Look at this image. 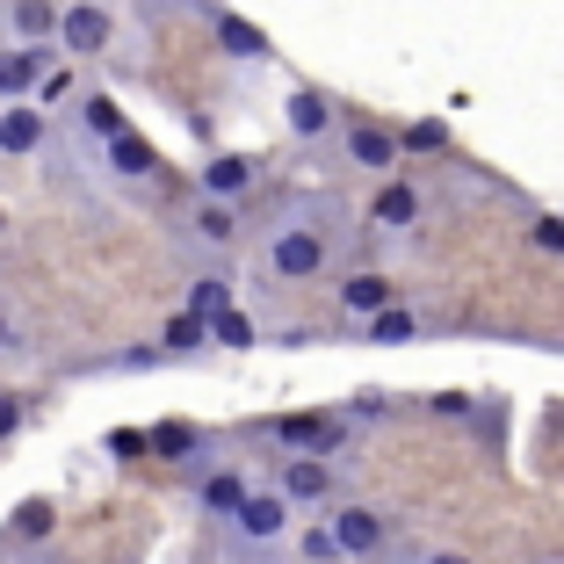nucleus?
I'll return each mask as SVG.
<instances>
[{"instance_id": "1", "label": "nucleus", "mask_w": 564, "mask_h": 564, "mask_svg": "<svg viewBox=\"0 0 564 564\" xmlns=\"http://www.w3.org/2000/svg\"><path fill=\"white\" fill-rule=\"evenodd\" d=\"M340 210L333 203H290L261 239V268L268 282H326L340 268Z\"/></svg>"}, {"instance_id": "2", "label": "nucleus", "mask_w": 564, "mask_h": 564, "mask_svg": "<svg viewBox=\"0 0 564 564\" xmlns=\"http://www.w3.org/2000/svg\"><path fill=\"white\" fill-rule=\"evenodd\" d=\"M109 44H117V8H109V0H58L51 51H66V58H101Z\"/></svg>"}, {"instance_id": "3", "label": "nucleus", "mask_w": 564, "mask_h": 564, "mask_svg": "<svg viewBox=\"0 0 564 564\" xmlns=\"http://www.w3.org/2000/svg\"><path fill=\"white\" fill-rule=\"evenodd\" d=\"M290 521H297V507H290L275 485H253V492L232 507V521H225V529H232L247 550H275V543H290Z\"/></svg>"}, {"instance_id": "4", "label": "nucleus", "mask_w": 564, "mask_h": 564, "mask_svg": "<svg viewBox=\"0 0 564 564\" xmlns=\"http://www.w3.org/2000/svg\"><path fill=\"white\" fill-rule=\"evenodd\" d=\"M340 160L355 166V174H399V138H391V123H377V117H340Z\"/></svg>"}, {"instance_id": "5", "label": "nucleus", "mask_w": 564, "mask_h": 564, "mask_svg": "<svg viewBox=\"0 0 564 564\" xmlns=\"http://www.w3.org/2000/svg\"><path fill=\"white\" fill-rule=\"evenodd\" d=\"M326 529H333V543H340V557H383V550H391V521H383L377 507H362V499H333Z\"/></svg>"}, {"instance_id": "6", "label": "nucleus", "mask_w": 564, "mask_h": 564, "mask_svg": "<svg viewBox=\"0 0 564 564\" xmlns=\"http://www.w3.org/2000/svg\"><path fill=\"white\" fill-rule=\"evenodd\" d=\"M196 8H203V22H210L217 51H225L232 66H268V58H275V44H268V30H261V22L232 15V8H210V0H196Z\"/></svg>"}, {"instance_id": "7", "label": "nucleus", "mask_w": 564, "mask_h": 564, "mask_svg": "<svg viewBox=\"0 0 564 564\" xmlns=\"http://www.w3.org/2000/svg\"><path fill=\"white\" fill-rule=\"evenodd\" d=\"M275 492L290 499V507H333L340 499V478H333V464L326 456H282V470H275Z\"/></svg>"}, {"instance_id": "8", "label": "nucleus", "mask_w": 564, "mask_h": 564, "mask_svg": "<svg viewBox=\"0 0 564 564\" xmlns=\"http://www.w3.org/2000/svg\"><path fill=\"white\" fill-rule=\"evenodd\" d=\"M333 304H340V318H355V326H362L369 312L399 304V282L383 275V268H348V275L333 282Z\"/></svg>"}, {"instance_id": "9", "label": "nucleus", "mask_w": 564, "mask_h": 564, "mask_svg": "<svg viewBox=\"0 0 564 564\" xmlns=\"http://www.w3.org/2000/svg\"><path fill=\"white\" fill-rule=\"evenodd\" d=\"M420 217H427V196H420L405 174H383L377 196H369V225H377V232H413Z\"/></svg>"}, {"instance_id": "10", "label": "nucleus", "mask_w": 564, "mask_h": 564, "mask_svg": "<svg viewBox=\"0 0 564 564\" xmlns=\"http://www.w3.org/2000/svg\"><path fill=\"white\" fill-rule=\"evenodd\" d=\"M51 66H58L51 44H0V101H30Z\"/></svg>"}, {"instance_id": "11", "label": "nucleus", "mask_w": 564, "mask_h": 564, "mask_svg": "<svg viewBox=\"0 0 564 564\" xmlns=\"http://www.w3.org/2000/svg\"><path fill=\"white\" fill-rule=\"evenodd\" d=\"M51 138V117L36 101H0V160H36Z\"/></svg>"}, {"instance_id": "12", "label": "nucleus", "mask_w": 564, "mask_h": 564, "mask_svg": "<svg viewBox=\"0 0 564 564\" xmlns=\"http://www.w3.org/2000/svg\"><path fill=\"white\" fill-rule=\"evenodd\" d=\"M282 123H290V138H333L340 131V101L326 95V87H290V101H282Z\"/></svg>"}, {"instance_id": "13", "label": "nucleus", "mask_w": 564, "mask_h": 564, "mask_svg": "<svg viewBox=\"0 0 564 564\" xmlns=\"http://www.w3.org/2000/svg\"><path fill=\"white\" fill-rule=\"evenodd\" d=\"M340 427H348L340 413H282L268 434H275V442L290 448V456H326V448L340 442Z\"/></svg>"}, {"instance_id": "14", "label": "nucleus", "mask_w": 564, "mask_h": 564, "mask_svg": "<svg viewBox=\"0 0 564 564\" xmlns=\"http://www.w3.org/2000/svg\"><path fill=\"white\" fill-rule=\"evenodd\" d=\"M196 188L217 203H239L247 188H261V160H247V152H217V160L196 166Z\"/></svg>"}, {"instance_id": "15", "label": "nucleus", "mask_w": 564, "mask_h": 564, "mask_svg": "<svg viewBox=\"0 0 564 564\" xmlns=\"http://www.w3.org/2000/svg\"><path fill=\"white\" fill-rule=\"evenodd\" d=\"M188 239L210 253H232L239 239H247V225H239V203H217V196H196V210H188Z\"/></svg>"}, {"instance_id": "16", "label": "nucleus", "mask_w": 564, "mask_h": 564, "mask_svg": "<svg viewBox=\"0 0 564 564\" xmlns=\"http://www.w3.org/2000/svg\"><path fill=\"white\" fill-rule=\"evenodd\" d=\"M152 456H166V464H188V470H210V434L188 427V420H160V427L145 434Z\"/></svg>"}, {"instance_id": "17", "label": "nucleus", "mask_w": 564, "mask_h": 564, "mask_svg": "<svg viewBox=\"0 0 564 564\" xmlns=\"http://www.w3.org/2000/svg\"><path fill=\"white\" fill-rule=\"evenodd\" d=\"M362 340H377V348H413V340H427V312H413V304H383V312L362 318Z\"/></svg>"}, {"instance_id": "18", "label": "nucleus", "mask_w": 564, "mask_h": 564, "mask_svg": "<svg viewBox=\"0 0 564 564\" xmlns=\"http://www.w3.org/2000/svg\"><path fill=\"white\" fill-rule=\"evenodd\" d=\"M253 485H247V470H225V464H210V470H196V507L210 521H232V507L247 499Z\"/></svg>"}, {"instance_id": "19", "label": "nucleus", "mask_w": 564, "mask_h": 564, "mask_svg": "<svg viewBox=\"0 0 564 564\" xmlns=\"http://www.w3.org/2000/svg\"><path fill=\"white\" fill-rule=\"evenodd\" d=\"M101 160H109V174H117V182H152V174H160V152H152L138 131H117L109 145H101Z\"/></svg>"}, {"instance_id": "20", "label": "nucleus", "mask_w": 564, "mask_h": 564, "mask_svg": "<svg viewBox=\"0 0 564 564\" xmlns=\"http://www.w3.org/2000/svg\"><path fill=\"white\" fill-rule=\"evenodd\" d=\"M8 30H15V44H51L58 0H8Z\"/></svg>"}, {"instance_id": "21", "label": "nucleus", "mask_w": 564, "mask_h": 564, "mask_svg": "<svg viewBox=\"0 0 564 564\" xmlns=\"http://www.w3.org/2000/svg\"><path fill=\"white\" fill-rule=\"evenodd\" d=\"M80 131L95 138V145H109L117 131H131V117H123L117 95H80Z\"/></svg>"}, {"instance_id": "22", "label": "nucleus", "mask_w": 564, "mask_h": 564, "mask_svg": "<svg viewBox=\"0 0 564 564\" xmlns=\"http://www.w3.org/2000/svg\"><path fill=\"white\" fill-rule=\"evenodd\" d=\"M182 312H196V318H217V312H232V275H196L188 282V297H182Z\"/></svg>"}, {"instance_id": "23", "label": "nucleus", "mask_w": 564, "mask_h": 564, "mask_svg": "<svg viewBox=\"0 0 564 564\" xmlns=\"http://www.w3.org/2000/svg\"><path fill=\"white\" fill-rule=\"evenodd\" d=\"M51 529H58V507H51V499H22L15 514H8V535H15V543H44Z\"/></svg>"}, {"instance_id": "24", "label": "nucleus", "mask_w": 564, "mask_h": 564, "mask_svg": "<svg viewBox=\"0 0 564 564\" xmlns=\"http://www.w3.org/2000/svg\"><path fill=\"white\" fill-rule=\"evenodd\" d=\"M203 326H210V348H253V340H261V326H253L247 312H217V318H203Z\"/></svg>"}, {"instance_id": "25", "label": "nucleus", "mask_w": 564, "mask_h": 564, "mask_svg": "<svg viewBox=\"0 0 564 564\" xmlns=\"http://www.w3.org/2000/svg\"><path fill=\"white\" fill-rule=\"evenodd\" d=\"M196 348H210V326H203L196 312L166 318V333H160V355H196Z\"/></svg>"}, {"instance_id": "26", "label": "nucleus", "mask_w": 564, "mask_h": 564, "mask_svg": "<svg viewBox=\"0 0 564 564\" xmlns=\"http://www.w3.org/2000/svg\"><path fill=\"white\" fill-rule=\"evenodd\" d=\"M391 138H399V160H405V152H448V123L442 117H413L405 131H391Z\"/></svg>"}, {"instance_id": "27", "label": "nucleus", "mask_w": 564, "mask_h": 564, "mask_svg": "<svg viewBox=\"0 0 564 564\" xmlns=\"http://www.w3.org/2000/svg\"><path fill=\"white\" fill-rule=\"evenodd\" d=\"M420 413L427 420H478V399H470V391H427Z\"/></svg>"}, {"instance_id": "28", "label": "nucleus", "mask_w": 564, "mask_h": 564, "mask_svg": "<svg viewBox=\"0 0 564 564\" xmlns=\"http://www.w3.org/2000/svg\"><path fill=\"white\" fill-rule=\"evenodd\" d=\"M297 557L304 564H348V557H340V543H333V529H318V521L297 535Z\"/></svg>"}, {"instance_id": "29", "label": "nucleus", "mask_w": 564, "mask_h": 564, "mask_svg": "<svg viewBox=\"0 0 564 564\" xmlns=\"http://www.w3.org/2000/svg\"><path fill=\"white\" fill-rule=\"evenodd\" d=\"M529 247H535V253H564V217H557V210H543V217L529 225Z\"/></svg>"}, {"instance_id": "30", "label": "nucleus", "mask_w": 564, "mask_h": 564, "mask_svg": "<svg viewBox=\"0 0 564 564\" xmlns=\"http://www.w3.org/2000/svg\"><path fill=\"white\" fill-rule=\"evenodd\" d=\"M22 420H30V399H22V391H0V448L22 434Z\"/></svg>"}, {"instance_id": "31", "label": "nucleus", "mask_w": 564, "mask_h": 564, "mask_svg": "<svg viewBox=\"0 0 564 564\" xmlns=\"http://www.w3.org/2000/svg\"><path fill=\"white\" fill-rule=\"evenodd\" d=\"M340 420H391V399H383V391H355Z\"/></svg>"}, {"instance_id": "32", "label": "nucleus", "mask_w": 564, "mask_h": 564, "mask_svg": "<svg viewBox=\"0 0 564 564\" xmlns=\"http://www.w3.org/2000/svg\"><path fill=\"white\" fill-rule=\"evenodd\" d=\"M66 95H73V73H66V66H51L44 80H36V95H30V101H66Z\"/></svg>"}, {"instance_id": "33", "label": "nucleus", "mask_w": 564, "mask_h": 564, "mask_svg": "<svg viewBox=\"0 0 564 564\" xmlns=\"http://www.w3.org/2000/svg\"><path fill=\"white\" fill-rule=\"evenodd\" d=\"M413 564H478V557H464V550H427V557H413Z\"/></svg>"}, {"instance_id": "34", "label": "nucleus", "mask_w": 564, "mask_h": 564, "mask_svg": "<svg viewBox=\"0 0 564 564\" xmlns=\"http://www.w3.org/2000/svg\"><path fill=\"white\" fill-rule=\"evenodd\" d=\"M8 348H15V318L0 312V355H8Z\"/></svg>"}]
</instances>
